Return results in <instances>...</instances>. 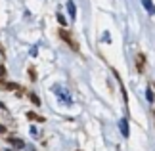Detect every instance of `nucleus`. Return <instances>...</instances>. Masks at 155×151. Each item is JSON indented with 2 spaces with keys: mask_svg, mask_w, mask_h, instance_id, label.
Returning <instances> with one entry per match:
<instances>
[{
  "mask_svg": "<svg viewBox=\"0 0 155 151\" xmlns=\"http://www.w3.org/2000/svg\"><path fill=\"white\" fill-rule=\"evenodd\" d=\"M142 4H144V8L150 11V14H155V6H153L151 0H142Z\"/></svg>",
  "mask_w": 155,
  "mask_h": 151,
  "instance_id": "3",
  "label": "nucleus"
},
{
  "mask_svg": "<svg viewBox=\"0 0 155 151\" xmlns=\"http://www.w3.org/2000/svg\"><path fill=\"white\" fill-rule=\"evenodd\" d=\"M12 143H14V146H17V147H23V142H21V140H12Z\"/></svg>",
  "mask_w": 155,
  "mask_h": 151,
  "instance_id": "6",
  "label": "nucleus"
},
{
  "mask_svg": "<svg viewBox=\"0 0 155 151\" xmlns=\"http://www.w3.org/2000/svg\"><path fill=\"white\" fill-rule=\"evenodd\" d=\"M0 132H4V126H0Z\"/></svg>",
  "mask_w": 155,
  "mask_h": 151,
  "instance_id": "10",
  "label": "nucleus"
},
{
  "mask_svg": "<svg viewBox=\"0 0 155 151\" xmlns=\"http://www.w3.org/2000/svg\"><path fill=\"white\" fill-rule=\"evenodd\" d=\"M31 134H33L35 138H37V136H38V132H37V128H35V126H31Z\"/></svg>",
  "mask_w": 155,
  "mask_h": 151,
  "instance_id": "7",
  "label": "nucleus"
},
{
  "mask_svg": "<svg viewBox=\"0 0 155 151\" xmlns=\"http://www.w3.org/2000/svg\"><path fill=\"white\" fill-rule=\"evenodd\" d=\"M109 40H111V37H109V34L105 33V34H104V42H109Z\"/></svg>",
  "mask_w": 155,
  "mask_h": 151,
  "instance_id": "8",
  "label": "nucleus"
},
{
  "mask_svg": "<svg viewBox=\"0 0 155 151\" xmlns=\"http://www.w3.org/2000/svg\"><path fill=\"white\" fill-rule=\"evenodd\" d=\"M67 10H69V15H71V17H75V15H77V10H75V4H73V2H71V0H69V2H67Z\"/></svg>",
  "mask_w": 155,
  "mask_h": 151,
  "instance_id": "4",
  "label": "nucleus"
},
{
  "mask_svg": "<svg viewBox=\"0 0 155 151\" xmlns=\"http://www.w3.org/2000/svg\"><path fill=\"white\" fill-rule=\"evenodd\" d=\"M54 92H56V96H58L59 100L65 101V105H71V103H73V100H71V96L67 94V90H65V88H61V86H54Z\"/></svg>",
  "mask_w": 155,
  "mask_h": 151,
  "instance_id": "1",
  "label": "nucleus"
},
{
  "mask_svg": "<svg viewBox=\"0 0 155 151\" xmlns=\"http://www.w3.org/2000/svg\"><path fill=\"white\" fill-rule=\"evenodd\" d=\"M146 98L150 100V101H153V92H151V90H147V92H146Z\"/></svg>",
  "mask_w": 155,
  "mask_h": 151,
  "instance_id": "5",
  "label": "nucleus"
},
{
  "mask_svg": "<svg viewBox=\"0 0 155 151\" xmlns=\"http://www.w3.org/2000/svg\"><path fill=\"white\" fill-rule=\"evenodd\" d=\"M119 128H121V132H123V136H124V138H128V136H130V132H128V120L124 119V117L121 119V123H119Z\"/></svg>",
  "mask_w": 155,
  "mask_h": 151,
  "instance_id": "2",
  "label": "nucleus"
},
{
  "mask_svg": "<svg viewBox=\"0 0 155 151\" xmlns=\"http://www.w3.org/2000/svg\"><path fill=\"white\" fill-rule=\"evenodd\" d=\"M2 75H4V69H2V67H0V77H2Z\"/></svg>",
  "mask_w": 155,
  "mask_h": 151,
  "instance_id": "9",
  "label": "nucleus"
}]
</instances>
